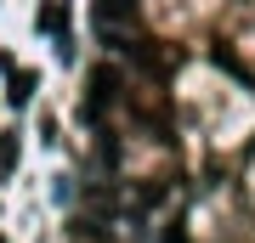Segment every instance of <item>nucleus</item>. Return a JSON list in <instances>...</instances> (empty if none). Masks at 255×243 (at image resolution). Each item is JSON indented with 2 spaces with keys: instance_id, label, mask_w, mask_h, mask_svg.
Here are the masks:
<instances>
[{
  "instance_id": "2",
  "label": "nucleus",
  "mask_w": 255,
  "mask_h": 243,
  "mask_svg": "<svg viewBox=\"0 0 255 243\" xmlns=\"http://www.w3.org/2000/svg\"><path fill=\"white\" fill-rule=\"evenodd\" d=\"M28 96H34V74H17V80H11V102H28Z\"/></svg>"
},
{
  "instance_id": "1",
  "label": "nucleus",
  "mask_w": 255,
  "mask_h": 243,
  "mask_svg": "<svg viewBox=\"0 0 255 243\" xmlns=\"http://www.w3.org/2000/svg\"><path fill=\"white\" fill-rule=\"evenodd\" d=\"M136 17V0H97V23L102 28H125Z\"/></svg>"
}]
</instances>
